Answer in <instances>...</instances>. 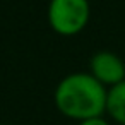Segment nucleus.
Wrapping results in <instances>:
<instances>
[{"label":"nucleus","instance_id":"nucleus-1","mask_svg":"<svg viewBox=\"0 0 125 125\" xmlns=\"http://www.w3.org/2000/svg\"><path fill=\"white\" fill-rule=\"evenodd\" d=\"M104 86L89 74L67 75L55 91L57 108L70 118L89 120L98 118L106 110Z\"/></svg>","mask_w":125,"mask_h":125},{"label":"nucleus","instance_id":"nucleus-2","mask_svg":"<svg viewBox=\"0 0 125 125\" xmlns=\"http://www.w3.org/2000/svg\"><path fill=\"white\" fill-rule=\"evenodd\" d=\"M89 19L87 0H52L48 9L50 26L60 34L79 33Z\"/></svg>","mask_w":125,"mask_h":125},{"label":"nucleus","instance_id":"nucleus-3","mask_svg":"<svg viewBox=\"0 0 125 125\" xmlns=\"http://www.w3.org/2000/svg\"><path fill=\"white\" fill-rule=\"evenodd\" d=\"M91 70H93V75L101 84H111V87L125 81L123 62L110 52L96 53L91 58Z\"/></svg>","mask_w":125,"mask_h":125},{"label":"nucleus","instance_id":"nucleus-4","mask_svg":"<svg viewBox=\"0 0 125 125\" xmlns=\"http://www.w3.org/2000/svg\"><path fill=\"white\" fill-rule=\"evenodd\" d=\"M106 111L113 120L125 125V81L113 86L106 96Z\"/></svg>","mask_w":125,"mask_h":125},{"label":"nucleus","instance_id":"nucleus-5","mask_svg":"<svg viewBox=\"0 0 125 125\" xmlns=\"http://www.w3.org/2000/svg\"><path fill=\"white\" fill-rule=\"evenodd\" d=\"M79 125H108L101 116H98V118H89V120H82Z\"/></svg>","mask_w":125,"mask_h":125},{"label":"nucleus","instance_id":"nucleus-6","mask_svg":"<svg viewBox=\"0 0 125 125\" xmlns=\"http://www.w3.org/2000/svg\"><path fill=\"white\" fill-rule=\"evenodd\" d=\"M0 125H5V123H0Z\"/></svg>","mask_w":125,"mask_h":125}]
</instances>
